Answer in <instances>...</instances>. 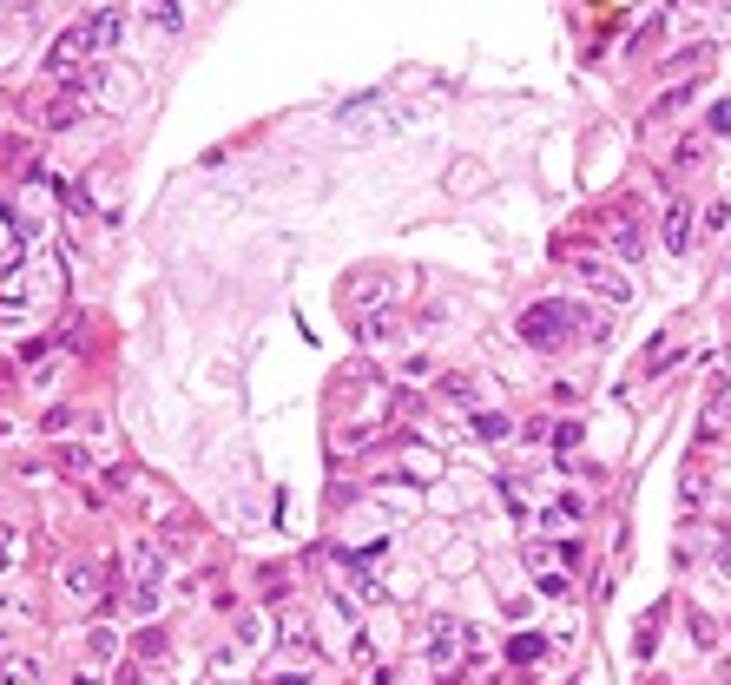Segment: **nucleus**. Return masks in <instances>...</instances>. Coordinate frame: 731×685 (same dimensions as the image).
Returning a JSON list of instances; mask_svg holds the SVG:
<instances>
[{"mask_svg": "<svg viewBox=\"0 0 731 685\" xmlns=\"http://www.w3.org/2000/svg\"><path fill=\"white\" fill-rule=\"evenodd\" d=\"M580 317H593L587 303H567V297H547V303H534L521 317V343H534V350H560L573 330H580Z\"/></svg>", "mask_w": 731, "mask_h": 685, "instance_id": "nucleus-1", "label": "nucleus"}, {"mask_svg": "<svg viewBox=\"0 0 731 685\" xmlns=\"http://www.w3.org/2000/svg\"><path fill=\"white\" fill-rule=\"evenodd\" d=\"M468 646H475V633L461 620H448V613H435L429 620V639H422V659H429L435 672H455L461 659H468Z\"/></svg>", "mask_w": 731, "mask_h": 685, "instance_id": "nucleus-2", "label": "nucleus"}, {"mask_svg": "<svg viewBox=\"0 0 731 685\" xmlns=\"http://www.w3.org/2000/svg\"><path fill=\"white\" fill-rule=\"evenodd\" d=\"M159 600H165V560H159V547H152V541H139V547H132V606L152 613Z\"/></svg>", "mask_w": 731, "mask_h": 685, "instance_id": "nucleus-3", "label": "nucleus"}, {"mask_svg": "<svg viewBox=\"0 0 731 685\" xmlns=\"http://www.w3.org/2000/svg\"><path fill=\"white\" fill-rule=\"evenodd\" d=\"M573 271H580V284H587L593 297H606V303H626V297H633V277H626L620 264H606V257H580Z\"/></svg>", "mask_w": 731, "mask_h": 685, "instance_id": "nucleus-4", "label": "nucleus"}, {"mask_svg": "<svg viewBox=\"0 0 731 685\" xmlns=\"http://www.w3.org/2000/svg\"><path fill=\"white\" fill-rule=\"evenodd\" d=\"M66 600H73V606H99V600H106V567H93V560L66 567Z\"/></svg>", "mask_w": 731, "mask_h": 685, "instance_id": "nucleus-5", "label": "nucleus"}, {"mask_svg": "<svg viewBox=\"0 0 731 685\" xmlns=\"http://www.w3.org/2000/svg\"><path fill=\"white\" fill-rule=\"evenodd\" d=\"M119 33H126V14H119V7L86 14V40H93V53H112V47H119Z\"/></svg>", "mask_w": 731, "mask_h": 685, "instance_id": "nucleus-6", "label": "nucleus"}, {"mask_svg": "<svg viewBox=\"0 0 731 685\" xmlns=\"http://www.w3.org/2000/svg\"><path fill=\"white\" fill-rule=\"evenodd\" d=\"M692 238H699V218H692V205H666V251L685 257V251H692Z\"/></svg>", "mask_w": 731, "mask_h": 685, "instance_id": "nucleus-7", "label": "nucleus"}, {"mask_svg": "<svg viewBox=\"0 0 731 685\" xmlns=\"http://www.w3.org/2000/svg\"><path fill=\"white\" fill-rule=\"evenodd\" d=\"M80 112H86V99H73V93H53L47 106H40V126L66 132V126H73V119H80Z\"/></svg>", "mask_w": 731, "mask_h": 685, "instance_id": "nucleus-8", "label": "nucleus"}, {"mask_svg": "<svg viewBox=\"0 0 731 685\" xmlns=\"http://www.w3.org/2000/svg\"><path fill=\"white\" fill-rule=\"evenodd\" d=\"M508 659H514V666H541V659H547V639L541 633H514L508 639Z\"/></svg>", "mask_w": 731, "mask_h": 685, "instance_id": "nucleus-9", "label": "nucleus"}, {"mask_svg": "<svg viewBox=\"0 0 731 685\" xmlns=\"http://www.w3.org/2000/svg\"><path fill=\"white\" fill-rule=\"evenodd\" d=\"M0 685H40V659H27V653L0 659Z\"/></svg>", "mask_w": 731, "mask_h": 685, "instance_id": "nucleus-10", "label": "nucleus"}, {"mask_svg": "<svg viewBox=\"0 0 731 685\" xmlns=\"http://www.w3.org/2000/svg\"><path fill=\"white\" fill-rule=\"evenodd\" d=\"M475 435H481V442H508V435H514V415L481 409V415H475Z\"/></svg>", "mask_w": 731, "mask_h": 685, "instance_id": "nucleus-11", "label": "nucleus"}, {"mask_svg": "<svg viewBox=\"0 0 731 685\" xmlns=\"http://www.w3.org/2000/svg\"><path fill=\"white\" fill-rule=\"evenodd\" d=\"M672 350H679V330H659V336H652V343H646V376H659Z\"/></svg>", "mask_w": 731, "mask_h": 685, "instance_id": "nucleus-12", "label": "nucleus"}, {"mask_svg": "<svg viewBox=\"0 0 731 685\" xmlns=\"http://www.w3.org/2000/svg\"><path fill=\"white\" fill-rule=\"evenodd\" d=\"M613 251H620V264H639V224L633 218L613 224Z\"/></svg>", "mask_w": 731, "mask_h": 685, "instance_id": "nucleus-13", "label": "nucleus"}, {"mask_svg": "<svg viewBox=\"0 0 731 685\" xmlns=\"http://www.w3.org/2000/svg\"><path fill=\"white\" fill-rule=\"evenodd\" d=\"M699 159H705V132H685V139L672 145V165H679V172H692Z\"/></svg>", "mask_w": 731, "mask_h": 685, "instance_id": "nucleus-14", "label": "nucleus"}, {"mask_svg": "<svg viewBox=\"0 0 731 685\" xmlns=\"http://www.w3.org/2000/svg\"><path fill=\"white\" fill-rule=\"evenodd\" d=\"M86 653H93V659H119V633H112V626H93Z\"/></svg>", "mask_w": 731, "mask_h": 685, "instance_id": "nucleus-15", "label": "nucleus"}, {"mask_svg": "<svg viewBox=\"0 0 731 685\" xmlns=\"http://www.w3.org/2000/svg\"><path fill=\"white\" fill-rule=\"evenodd\" d=\"M685 626H692V639H699L705 653H712V646H718V626H712V620H705L699 606H692V613H685Z\"/></svg>", "mask_w": 731, "mask_h": 685, "instance_id": "nucleus-16", "label": "nucleus"}, {"mask_svg": "<svg viewBox=\"0 0 731 685\" xmlns=\"http://www.w3.org/2000/svg\"><path fill=\"white\" fill-rule=\"evenodd\" d=\"M705 139H731V99H725V106H712V119H705Z\"/></svg>", "mask_w": 731, "mask_h": 685, "instance_id": "nucleus-17", "label": "nucleus"}, {"mask_svg": "<svg viewBox=\"0 0 731 685\" xmlns=\"http://www.w3.org/2000/svg\"><path fill=\"white\" fill-rule=\"evenodd\" d=\"M145 7H152V20H159V27H165V33H172V27H178V20H185V14H178V0H145Z\"/></svg>", "mask_w": 731, "mask_h": 685, "instance_id": "nucleus-18", "label": "nucleus"}, {"mask_svg": "<svg viewBox=\"0 0 731 685\" xmlns=\"http://www.w3.org/2000/svg\"><path fill=\"white\" fill-rule=\"evenodd\" d=\"M73 422H80V415H73V409H47V415H40V429H47V435H66V429H73Z\"/></svg>", "mask_w": 731, "mask_h": 685, "instance_id": "nucleus-19", "label": "nucleus"}, {"mask_svg": "<svg viewBox=\"0 0 731 685\" xmlns=\"http://www.w3.org/2000/svg\"><path fill=\"white\" fill-rule=\"evenodd\" d=\"M442 396L448 402H475V383H468V376H442Z\"/></svg>", "mask_w": 731, "mask_h": 685, "instance_id": "nucleus-20", "label": "nucleus"}, {"mask_svg": "<svg viewBox=\"0 0 731 685\" xmlns=\"http://www.w3.org/2000/svg\"><path fill=\"white\" fill-rule=\"evenodd\" d=\"M567 587H573V580L560 574V567H547V574H541V593H547V600H560V593H567Z\"/></svg>", "mask_w": 731, "mask_h": 685, "instance_id": "nucleus-21", "label": "nucleus"}, {"mask_svg": "<svg viewBox=\"0 0 731 685\" xmlns=\"http://www.w3.org/2000/svg\"><path fill=\"white\" fill-rule=\"evenodd\" d=\"M731 224V205H705V218H699V231H725Z\"/></svg>", "mask_w": 731, "mask_h": 685, "instance_id": "nucleus-22", "label": "nucleus"}, {"mask_svg": "<svg viewBox=\"0 0 731 685\" xmlns=\"http://www.w3.org/2000/svg\"><path fill=\"white\" fill-rule=\"evenodd\" d=\"M139 659H165V633H139Z\"/></svg>", "mask_w": 731, "mask_h": 685, "instance_id": "nucleus-23", "label": "nucleus"}, {"mask_svg": "<svg viewBox=\"0 0 731 685\" xmlns=\"http://www.w3.org/2000/svg\"><path fill=\"white\" fill-rule=\"evenodd\" d=\"M0 560H7V527H0Z\"/></svg>", "mask_w": 731, "mask_h": 685, "instance_id": "nucleus-24", "label": "nucleus"}, {"mask_svg": "<svg viewBox=\"0 0 731 685\" xmlns=\"http://www.w3.org/2000/svg\"><path fill=\"white\" fill-rule=\"evenodd\" d=\"M257 685H264V679H257ZM271 685H277V679H271Z\"/></svg>", "mask_w": 731, "mask_h": 685, "instance_id": "nucleus-25", "label": "nucleus"}]
</instances>
